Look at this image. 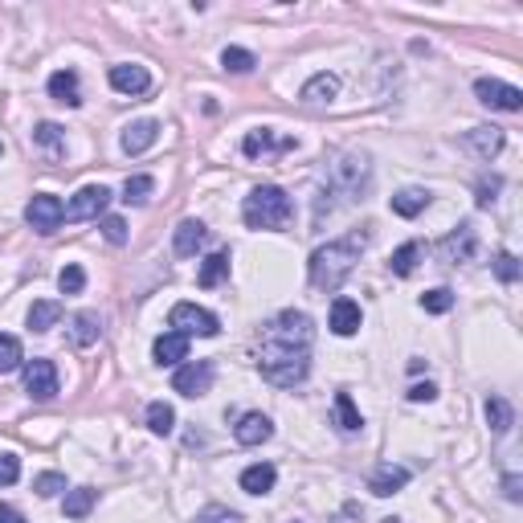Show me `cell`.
I'll return each instance as SVG.
<instances>
[{"label":"cell","mask_w":523,"mask_h":523,"mask_svg":"<svg viewBox=\"0 0 523 523\" xmlns=\"http://www.w3.org/2000/svg\"><path fill=\"white\" fill-rule=\"evenodd\" d=\"M315 328L303 311H278L258 336V372L278 388H295L311 372Z\"/></svg>","instance_id":"6da1fadb"},{"label":"cell","mask_w":523,"mask_h":523,"mask_svg":"<svg viewBox=\"0 0 523 523\" xmlns=\"http://www.w3.org/2000/svg\"><path fill=\"white\" fill-rule=\"evenodd\" d=\"M364 245H369V233H364V229L348 233V237H339V242L320 245V250L311 253V262H307L311 286H315V291L336 295L339 286H344V278L356 270V262H360V253H364Z\"/></svg>","instance_id":"7a4b0ae2"},{"label":"cell","mask_w":523,"mask_h":523,"mask_svg":"<svg viewBox=\"0 0 523 523\" xmlns=\"http://www.w3.org/2000/svg\"><path fill=\"white\" fill-rule=\"evenodd\" d=\"M369 185H372V164H369V155H360V152L339 155L336 164H331L328 185H323V193H320V201H315V209H320V204H328V196H339V201H360V196L369 193Z\"/></svg>","instance_id":"3957f363"},{"label":"cell","mask_w":523,"mask_h":523,"mask_svg":"<svg viewBox=\"0 0 523 523\" xmlns=\"http://www.w3.org/2000/svg\"><path fill=\"white\" fill-rule=\"evenodd\" d=\"M291 213L295 204L278 185H258L242 204V217L250 229H278V225L291 221Z\"/></svg>","instance_id":"277c9868"},{"label":"cell","mask_w":523,"mask_h":523,"mask_svg":"<svg viewBox=\"0 0 523 523\" xmlns=\"http://www.w3.org/2000/svg\"><path fill=\"white\" fill-rule=\"evenodd\" d=\"M172 331H180V336H217L221 331V323H217V315L213 311H204V307H196V303H176L172 307Z\"/></svg>","instance_id":"5b68a950"},{"label":"cell","mask_w":523,"mask_h":523,"mask_svg":"<svg viewBox=\"0 0 523 523\" xmlns=\"http://www.w3.org/2000/svg\"><path fill=\"white\" fill-rule=\"evenodd\" d=\"M172 388L180 397H204V393L213 388V364H209V360H188V364H180L172 377Z\"/></svg>","instance_id":"8992f818"},{"label":"cell","mask_w":523,"mask_h":523,"mask_svg":"<svg viewBox=\"0 0 523 523\" xmlns=\"http://www.w3.org/2000/svg\"><path fill=\"white\" fill-rule=\"evenodd\" d=\"M107 204H111V188H103V185L78 188V193L70 196V204H66V221H90V217H103L107 213Z\"/></svg>","instance_id":"52a82bcc"},{"label":"cell","mask_w":523,"mask_h":523,"mask_svg":"<svg viewBox=\"0 0 523 523\" xmlns=\"http://www.w3.org/2000/svg\"><path fill=\"white\" fill-rule=\"evenodd\" d=\"M25 221H29L37 233H54L62 221H66V204H62L54 193H37L29 204H25Z\"/></svg>","instance_id":"ba28073f"},{"label":"cell","mask_w":523,"mask_h":523,"mask_svg":"<svg viewBox=\"0 0 523 523\" xmlns=\"http://www.w3.org/2000/svg\"><path fill=\"white\" fill-rule=\"evenodd\" d=\"M475 95H478V103H486V107L523 111V90L511 87V82H499V78H478V82H475Z\"/></svg>","instance_id":"9c48e42d"},{"label":"cell","mask_w":523,"mask_h":523,"mask_svg":"<svg viewBox=\"0 0 523 523\" xmlns=\"http://www.w3.org/2000/svg\"><path fill=\"white\" fill-rule=\"evenodd\" d=\"M25 393L33 401H49L58 393V369H54V360H29L25 364Z\"/></svg>","instance_id":"30bf717a"},{"label":"cell","mask_w":523,"mask_h":523,"mask_svg":"<svg viewBox=\"0 0 523 523\" xmlns=\"http://www.w3.org/2000/svg\"><path fill=\"white\" fill-rule=\"evenodd\" d=\"M107 78L119 95H147L152 90V74L144 66H111Z\"/></svg>","instance_id":"8fae6325"},{"label":"cell","mask_w":523,"mask_h":523,"mask_svg":"<svg viewBox=\"0 0 523 523\" xmlns=\"http://www.w3.org/2000/svg\"><path fill=\"white\" fill-rule=\"evenodd\" d=\"M155 139H160V123H155V119H139V123L123 127V152L127 155H144Z\"/></svg>","instance_id":"7c38bea8"},{"label":"cell","mask_w":523,"mask_h":523,"mask_svg":"<svg viewBox=\"0 0 523 523\" xmlns=\"http://www.w3.org/2000/svg\"><path fill=\"white\" fill-rule=\"evenodd\" d=\"M237 442L242 446H262V442H270V434H274V421L266 413H245L242 421H237Z\"/></svg>","instance_id":"4fadbf2b"},{"label":"cell","mask_w":523,"mask_h":523,"mask_svg":"<svg viewBox=\"0 0 523 523\" xmlns=\"http://www.w3.org/2000/svg\"><path fill=\"white\" fill-rule=\"evenodd\" d=\"M152 356L155 364H180V360H188V336H180V331H164V336L152 344Z\"/></svg>","instance_id":"5bb4252c"},{"label":"cell","mask_w":523,"mask_h":523,"mask_svg":"<svg viewBox=\"0 0 523 523\" xmlns=\"http://www.w3.org/2000/svg\"><path fill=\"white\" fill-rule=\"evenodd\" d=\"M291 147H295V139H274L270 127H258V131H250V136L242 139V152L250 155V160H258V155H266V152H291Z\"/></svg>","instance_id":"9a60e30c"},{"label":"cell","mask_w":523,"mask_h":523,"mask_svg":"<svg viewBox=\"0 0 523 523\" xmlns=\"http://www.w3.org/2000/svg\"><path fill=\"white\" fill-rule=\"evenodd\" d=\"M442 253H446L450 262H475L478 253V237L470 225H458V233H450L446 242H442Z\"/></svg>","instance_id":"2e32d148"},{"label":"cell","mask_w":523,"mask_h":523,"mask_svg":"<svg viewBox=\"0 0 523 523\" xmlns=\"http://www.w3.org/2000/svg\"><path fill=\"white\" fill-rule=\"evenodd\" d=\"M360 320H364V315H360L356 299H336L331 303V331H336V336H356Z\"/></svg>","instance_id":"e0dca14e"},{"label":"cell","mask_w":523,"mask_h":523,"mask_svg":"<svg viewBox=\"0 0 523 523\" xmlns=\"http://www.w3.org/2000/svg\"><path fill=\"white\" fill-rule=\"evenodd\" d=\"M466 147H470L478 160H494V155L503 152V131H499V127H475V131L466 136Z\"/></svg>","instance_id":"ac0fdd59"},{"label":"cell","mask_w":523,"mask_h":523,"mask_svg":"<svg viewBox=\"0 0 523 523\" xmlns=\"http://www.w3.org/2000/svg\"><path fill=\"white\" fill-rule=\"evenodd\" d=\"M204 237H209V229H204L201 221H180L176 225V237H172V250L180 253V258H193L204 245Z\"/></svg>","instance_id":"d6986e66"},{"label":"cell","mask_w":523,"mask_h":523,"mask_svg":"<svg viewBox=\"0 0 523 523\" xmlns=\"http://www.w3.org/2000/svg\"><path fill=\"white\" fill-rule=\"evenodd\" d=\"M274 478H278V470H274L270 462H253L242 470V491L266 494V491H274Z\"/></svg>","instance_id":"ffe728a7"},{"label":"cell","mask_w":523,"mask_h":523,"mask_svg":"<svg viewBox=\"0 0 523 523\" xmlns=\"http://www.w3.org/2000/svg\"><path fill=\"white\" fill-rule=\"evenodd\" d=\"M405 483H409V470H405V466H393V462H385V466H380V470H377V475H372L369 491H372V494H397Z\"/></svg>","instance_id":"44dd1931"},{"label":"cell","mask_w":523,"mask_h":523,"mask_svg":"<svg viewBox=\"0 0 523 523\" xmlns=\"http://www.w3.org/2000/svg\"><path fill=\"white\" fill-rule=\"evenodd\" d=\"M49 95L66 103V107H78L82 103V90H78V74L74 70H58V74H49Z\"/></svg>","instance_id":"7402d4cb"},{"label":"cell","mask_w":523,"mask_h":523,"mask_svg":"<svg viewBox=\"0 0 523 523\" xmlns=\"http://www.w3.org/2000/svg\"><path fill=\"white\" fill-rule=\"evenodd\" d=\"M336 95H339V78L336 74H315V78H307L303 90H299L303 103H328V98H336Z\"/></svg>","instance_id":"603a6c76"},{"label":"cell","mask_w":523,"mask_h":523,"mask_svg":"<svg viewBox=\"0 0 523 523\" xmlns=\"http://www.w3.org/2000/svg\"><path fill=\"white\" fill-rule=\"evenodd\" d=\"M98 331H103V328H98L95 311H78L74 320H70V339H74L78 348H90V344L98 339Z\"/></svg>","instance_id":"cb8c5ba5"},{"label":"cell","mask_w":523,"mask_h":523,"mask_svg":"<svg viewBox=\"0 0 523 523\" xmlns=\"http://www.w3.org/2000/svg\"><path fill=\"white\" fill-rule=\"evenodd\" d=\"M336 426L344 429V434H360V429H364V417H360L352 393H336Z\"/></svg>","instance_id":"d4e9b609"},{"label":"cell","mask_w":523,"mask_h":523,"mask_svg":"<svg viewBox=\"0 0 523 523\" xmlns=\"http://www.w3.org/2000/svg\"><path fill=\"white\" fill-rule=\"evenodd\" d=\"M98 503V491H90V486H78V491H66V503H62V511H66V519H87L90 511H95Z\"/></svg>","instance_id":"484cf974"},{"label":"cell","mask_w":523,"mask_h":523,"mask_svg":"<svg viewBox=\"0 0 523 523\" xmlns=\"http://www.w3.org/2000/svg\"><path fill=\"white\" fill-rule=\"evenodd\" d=\"M62 323V303L54 299H37L29 307V331H49Z\"/></svg>","instance_id":"4316f807"},{"label":"cell","mask_w":523,"mask_h":523,"mask_svg":"<svg viewBox=\"0 0 523 523\" xmlns=\"http://www.w3.org/2000/svg\"><path fill=\"white\" fill-rule=\"evenodd\" d=\"M225 274H229V253L217 250V253H209V258L201 262V270H196V282H201L204 291H209V286H217V282L225 278Z\"/></svg>","instance_id":"83f0119b"},{"label":"cell","mask_w":523,"mask_h":523,"mask_svg":"<svg viewBox=\"0 0 523 523\" xmlns=\"http://www.w3.org/2000/svg\"><path fill=\"white\" fill-rule=\"evenodd\" d=\"M426 204H429L426 188H401V193L393 196V213L397 217H417V213H426Z\"/></svg>","instance_id":"f1b7e54d"},{"label":"cell","mask_w":523,"mask_h":523,"mask_svg":"<svg viewBox=\"0 0 523 523\" xmlns=\"http://www.w3.org/2000/svg\"><path fill=\"white\" fill-rule=\"evenodd\" d=\"M421 258H426V245H421V242H405L397 253H393V262H388V266H393V274L409 278V274L417 270V262H421Z\"/></svg>","instance_id":"f546056e"},{"label":"cell","mask_w":523,"mask_h":523,"mask_svg":"<svg viewBox=\"0 0 523 523\" xmlns=\"http://www.w3.org/2000/svg\"><path fill=\"white\" fill-rule=\"evenodd\" d=\"M147 429L160 434V437H168L176 429V409L164 405V401H152V405H147Z\"/></svg>","instance_id":"4dcf8cb0"},{"label":"cell","mask_w":523,"mask_h":523,"mask_svg":"<svg viewBox=\"0 0 523 523\" xmlns=\"http://www.w3.org/2000/svg\"><path fill=\"white\" fill-rule=\"evenodd\" d=\"M486 421H491V429H494V434H507V429L515 426L511 405H507L503 397H491V401H486Z\"/></svg>","instance_id":"1f68e13d"},{"label":"cell","mask_w":523,"mask_h":523,"mask_svg":"<svg viewBox=\"0 0 523 523\" xmlns=\"http://www.w3.org/2000/svg\"><path fill=\"white\" fill-rule=\"evenodd\" d=\"M21 360H25V352H21V339L0 331V372H17Z\"/></svg>","instance_id":"d6a6232c"},{"label":"cell","mask_w":523,"mask_h":523,"mask_svg":"<svg viewBox=\"0 0 523 523\" xmlns=\"http://www.w3.org/2000/svg\"><path fill=\"white\" fill-rule=\"evenodd\" d=\"M152 193H155L152 176H127V185H123V201L127 204H147V196Z\"/></svg>","instance_id":"836d02e7"},{"label":"cell","mask_w":523,"mask_h":523,"mask_svg":"<svg viewBox=\"0 0 523 523\" xmlns=\"http://www.w3.org/2000/svg\"><path fill=\"white\" fill-rule=\"evenodd\" d=\"M221 66L229 70V74H250L253 66H258V58H253L250 49H237V46H229L221 54Z\"/></svg>","instance_id":"e575fe53"},{"label":"cell","mask_w":523,"mask_h":523,"mask_svg":"<svg viewBox=\"0 0 523 523\" xmlns=\"http://www.w3.org/2000/svg\"><path fill=\"white\" fill-rule=\"evenodd\" d=\"M421 307H426L429 315H446V311L454 307V295H450L446 286H437V291H426V295H421Z\"/></svg>","instance_id":"d590c367"},{"label":"cell","mask_w":523,"mask_h":523,"mask_svg":"<svg viewBox=\"0 0 523 523\" xmlns=\"http://www.w3.org/2000/svg\"><path fill=\"white\" fill-rule=\"evenodd\" d=\"M58 286H62V295H82V286H87V270H82V266H66V270L58 274Z\"/></svg>","instance_id":"8d00e7d4"},{"label":"cell","mask_w":523,"mask_h":523,"mask_svg":"<svg viewBox=\"0 0 523 523\" xmlns=\"http://www.w3.org/2000/svg\"><path fill=\"white\" fill-rule=\"evenodd\" d=\"M33 491L37 494H58V491H66V475H58V470H46V475H37L33 478Z\"/></svg>","instance_id":"74e56055"},{"label":"cell","mask_w":523,"mask_h":523,"mask_svg":"<svg viewBox=\"0 0 523 523\" xmlns=\"http://www.w3.org/2000/svg\"><path fill=\"white\" fill-rule=\"evenodd\" d=\"M103 237H107L111 245H123L127 242V221L123 217H103Z\"/></svg>","instance_id":"f35d334b"},{"label":"cell","mask_w":523,"mask_h":523,"mask_svg":"<svg viewBox=\"0 0 523 523\" xmlns=\"http://www.w3.org/2000/svg\"><path fill=\"white\" fill-rule=\"evenodd\" d=\"M494 274H499V278L503 282H515L519 278V262H515V253H499V258H494Z\"/></svg>","instance_id":"ab89813d"},{"label":"cell","mask_w":523,"mask_h":523,"mask_svg":"<svg viewBox=\"0 0 523 523\" xmlns=\"http://www.w3.org/2000/svg\"><path fill=\"white\" fill-rule=\"evenodd\" d=\"M21 478V458L17 454H0V486H12Z\"/></svg>","instance_id":"60d3db41"},{"label":"cell","mask_w":523,"mask_h":523,"mask_svg":"<svg viewBox=\"0 0 523 523\" xmlns=\"http://www.w3.org/2000/svg\"><path fill=\"white\" fill-rule=\"evenodd\" d=\"M196 523H242V515L229 511V507H204Z\"/></svg>","instance_id":"b9f144b4"},{"label":"cell","mask_w":523,"mask_h":523,"mask_svg":"<svg viewBox=\"0 0 523 523\" xmlns=\"http://www.w3.org/2000/svg\"><path fill=\"white\" fill-rule=\"evenodd\" d=\"M33 139H37L41 147H58V144H62V127H58V123H37Z\"/></svg>","instance_id":"7bdbcfd3"},{"label":"cell","mask_w":523,"mask_h":523,"mask_svg":"<svg viewBox=\"0 0 523 523\" xmlns=\"http://www.w3.org/2000/svg\"><path fill=\"white\" fill-rule=\"evenodd\" d=\"M434 397H437V388L429 385V380H426V385H413V388H409V401H413V405H421V401H434Z\"/></svg>","instance_id":"ee69618b"},{"label":"cell","mask_w":523,"mask_h":523,"mask_svg":"<svg viewBox=\"0 0 523 523\" xmlns=\"http://www.w3.org/2000/svg\"><path fill=\"white\" fill-rule=\"evenodd\" d=\"M494 193H499V180H491V185H478V204L486 209V204L494 201Z\"/></svg>","instance_id":"f6af8a7d"},{"label":"cell","mask_w":523,"mask_h":523,"mask_svg":"<svg viewBox=\"0 0 523 523\" xmlns=\"http://www.w3.org/2000/svg\"><path fill=\"white\" fill-rule=\"evenodd\" d=\"M0 523H25V515L17 511V507H9V503H0Z\"/></svg>","instance_id":"bcb514c9"},{"label":"cell","mask_w":523,"mask_h":523,"mask_svg":"<svg viewBox=\"0 0 523 523\" xmlns=\"http://www.w3.org/2000/svg\"><path fill=\"white\" fill-rule=\"evenodd\" d=\"M503 494H507V499H511V503H519V478H503Z\"/></svg>","instance_id":"7dc6e473"},{"label":"cell","mask_w":523,"mask_h":523,"mask_svg":"<svg viewBox=\"0 0 523 523\" xmlns=\"http://www.w3.org/2000/svg\"><path fill=\"white\" fill-rule=\"evenodd\" d=\"M0 152H4V144H0Z\"/></svg>","instance_id":"c3c4849f"}]
</instances>
